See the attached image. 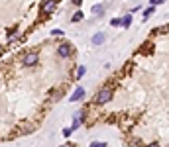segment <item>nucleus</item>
Returning a JSON list of instances; mask_svg holds the SVG:
<instances>
[{"mask_svg":"<svg viewBox=\"0 0 169 147\" xmlns=\"http://www.w3.org/2000/svg\"><path fill=\"white\" fill-rule=\"evenodd\" d=\"M112 98V88H102L99 94L94 96V104H106Z\"/></svg>","mask_w":169,"mask_h":147,"instance_id":"nucleus-1","label":"nucleus"},{"mask_svg":"<svg viewBox=\"0 0 169 147\" xmlns=\"http://www.w3.org/2000/svg\"><path fill=\"white\" fill-rule=\"evenodd\" d=\"M55 10H57V0H45V2L42 4V12L45 16H51Z\"/></svg>","mask_w":169,"mask_h":147,"instance_id":"nucleus-2","label":"nucleus"},{"mask_svg":"<svg viewBox=\"0 0 169 147\" xmlns=\"http://www.w3.org/2000/svg\"><path fill=\"white\" fill-rule=\"evenodd\" d=\"M57 55H59V57H63V59L71 57V55H73V47H71L69 43H61V45L57 47Z\"/></svg>","mask_w":169,"mask_h":147,"instance_id":"nucleus-3","label":"nucleus"},{"mask_svg":"<svg viewBox=\"0 0 169 147\" xmlns=\"http://www.w3.org/2000/svg\"><path fill=\"white\" fill-rule=\"evenodd\" d=\"M38 59H39V55L36 51H32V53H28V55H24V65L26 67H33L36 63H38Z\"/></svg>","mask_w":169,"mask_h":147,"instance_id":"nucleus-4","label":"nucleus"},{"mask_svg":"<svg viewBox=\"0 0 169 147\" xmlns=\"http://www.w3.org/2000/svg\"><path fill=\"white\" fill-rule=\"evenodd\" d=\"M83 96H84V88L83 86H77L75 88V92H73V96H71V102H79V100H83Z\"/></svg>","mask_w":169,"mask_h":147,"instance_id":"nucleus-5","label":"nucleus"},{"mask_svg":"<svg viewBox=\"0 0 169 147\" xmlns=\"http://www.w3.org/2000/svg\"><path fill=\"white\" fill-rule=\"evenodd\" d=\"M104 10H106V8H104V4H96V6H93V10H90V12H93L94 16H102Z\"/></svg>","mask_w":169,"mask_h":147,"instance_id":"nucleus-6","label":"nucleus"},{"mask_svg":"<svg viewBox=\"0 0 169 147\" xmlns=\"http://www.w3.org/2000/svg\"><path fill=\"white\" fill-rule=\"evenodd\" d=\"M104 43V33H96L93 37V45H102Z\"/></svg>","mask_w":169,"mask_h":147,"instance_id":"nucleus-7","label":"nucleus"},{"mask_svg":"<svg viewBox=\"0 0 169 147\" xmlns=\"http://www.w3.org/2000/svg\"><path fill=\"white\" fill-rule=\"evenodd\" d=\"M130 24H132V14H128V16L122 18V26L124 28H130Z\"/></svg>","mask_w":169,"mask_h":147,"instance_id":"nucleus-8","label":"nucleus"},{"mask_svg":"<svg viewBox=\"0 0 169 147\" xmlns=\"http://www.w3.org/2000/svg\"><path fill=\"white\" fill-rule=\"evenodd\" d=\"M61 96H63V90L61 88H59V90H53V92H51V98L53 100H61Z\"/></svg>","mask_w":169,"mask_h":147,"instance_id":"nucleus-9","label":"nucleus"},{"mask_svg":"<svg viewBox=\"0 0 169 147\" xmlns=\"http://www.w3.org/2000/svg\"><path fill=\"white\" fill-rule=\"evenodd\" d=\"M84 73H87V67H83V65H81L79 69H77V79H81V76H83Z\"/></svg>","mask_w":169,"mask_h":147,"instance_id":"nucleus-10","label":"nucleus"},{"mask_svg":"<svg viewBox=\"0 0 169 147\" xmlns=\"http://www.w3.org/2000/svg\"><path fill=\"white\" fill-rule=\"evenodd\" d=\"M151 14H153V6H150V8H146V10H144V18H150Z\"/></svg>","mask_w":169,"mask_h":147,"instance_id":"nucleus-11","label":"nucleus"},{"mask_svg":"<svg viewBox=\"0 0 169 147\" xmlns=\"http://www.w3.org/2000/svg\"><path fill=\"white\" fill-rule=\"evenodd\" d=\"M120 24H122V20H120V18H112V20H110V26H114V28H118Z\"/></svg>","mask_w":169,"mask_h":147,"instance_id":"nucleus-12","label":"nucleus"},{"mask_svg":"<svg viewBox=\"0 0 169 147\" xmlns=\"http://www.w3.org/2000/svg\"><path fill=\"white\" fill-rule=\"evenodd\" d=\"M83 20V12H75L73 14V22H81Z\"/></svg>","mask_w":169,"mask_h":147,"instance_id":"nucleus-13","label":"nucleus"},{"mask_svg":"<svg viewBox=\"0 0 169 147\" xmlns=\"http://www.w3.org/2000/svg\"><path fill=\"white\" fill-rule=\"evenodd\" d=\"M22 132H24V133H32V132H33V128H32V126H30V123H26Z\"/></svg>","mask_w":169,"mask_h":147,"instance_id":"nucleus-14","label":"nucleus"},{"mask_svg":"<svg viewBox=\"0 0 169 147\" xmlns=\"http://www.w3.org/2000/svg\"><path fill=\"white\" fill-rule=\"evenodd\" d=\"M51 35H55V37H61V35H63V29H53Z\"/></svg>","mask_w":169,"mask_h":147,"instance_id":"nucleus-15","label":"nucleus"},{"mask_svg":"<svg viewBox=\"0 0 169 147\" xmlns=\"http://www.w3.org/2000/svg\"><path fill=\"white\" fill-rule=\"evenodd\" d=\"M71 133H73V129H71V128H65V129H63V135H65V137H71Z\"/></svg>","mask_w":169,"mask_h":147,"instance_id":"nucleus-16","label":"nucleus"},{"mask_svg":"<svg viewBox=\"0 0 169 147\" xmlns=\"http://www.w3.org/2000/svg\"><path fill=\"white\" fill-rule=\"evenodd\" d=\"M90 145H93V147H104V145H106V143H104V141H93V143H90Z\"/></svg>","mask_w":169,"mask_h":147,"instance_id":"nucleus-17","label":"nucleus"},{"mask_svg":"<svg viewBox=\"0 0 169 147\" xmlns=\"http://www.w3.org/2000/svg\"><path fill=\"white\" fill-rule=\"evenodd\" d=\"M163 2H165V0H150V4H151V6H155V4H163Z\"/></svg>","mask_w":169,"mask_h":147,"instance_id":"nucleus-18","label":"nucleus"},{"mask_svg":"<svg viewBox=\"0 0 169 147\" xmlns=\"http://www.w3.org/2000/svg\"><path fill=\"white\" fill-rule=\"evenodd\" d=\"M81 2H83V0H73V4L75 6H81Z\"/></svg>","mask_w":169,"mask_h":147,"instance_id":"nucleus-19","label":"nucleus"},{"mask_svg":"<svg viewBox=\"0 0 169 147\" xmlns=\"http://www.w3.org/2000/svg\"><path fill=\"white\" fill-rule=\"evenodd\" d=\"M2 51H4V49H2V47H0V55H2Z\"/></svg>","mask_w":169,"mask_h":147,"instance_id":"nucleus-20","label":"nucleus"}]
</instances>
